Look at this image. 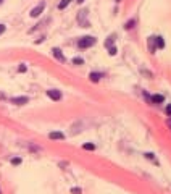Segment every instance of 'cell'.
I'll use <instances>...</instances> for the list:
<instances>
[{
    "mask_svg": "<svg viewBox=\"0 0 171 194\" xmlns=\"http://www.w3.org/2000/svg\"><path fill=\"white\" fill-rule=\"evenodd\" d=\"M5 29H7V28H5V25H0V36H2L3 32H5Z\"/></svg>",
    "mask_w": 171,
    "mask_h": 194,
    "instance_id": "obj_17",
    "label": "cell"
},
{
    "mask_svg": "<svg viewBox=\"0 0 171 194\" xmlns=\"http://www.w3.org/2000/svg\"><path fill=\"white\" fill-rule=\"evenodd\" d=\"M95 44V37L92 36H86V37H81L78 41V47L79 49H87V47H92Z\"/></svg>",
    "mask_w": 171,
    "mask_h": 194,
    "instance_id": "obj_1",
    "label": "cell"
},
{
    "mask_svg": "<svg viewBox=\"0 0 171 194\" xmlns=\"http://www.w3.org/2000/svg\"><path fill=\"white\" fill-rule=\"evenodd\" d=\"M76 2H78V3H82V2H84V0H76Z\"/></svg>",
    "mask_w": 171,
    "mask_h": 194,
    "instance_id": "obj_19",
    "label": "cell"
},
{
    "mask_svg": "<svg viewBox=\"0 0 171 194\" xmlns=\"http://www.w3.org/2000/svg\"><path fill=\"white\" fill-rule=\"evenodd\" d=\"M69 3H71V0H61V2L58 3V8H60V10H63V8H66Z\"/></svg>",
    "mask_w": 171,
    "mask_h": 194,
    "instance_id": "obj_11",
    "label": "cell"
},
{
    "mask_svg": "<svg viewBox=\"0 0 171 194\" xmlns=\"http://www.w3.org/2000/svg\"><path fill=\"white\" fill-rule=\"evenodd\" d=\"M153 39H155V45L158 47V49H163V47H165V41H163V37H158V36H155Z\"/></svg>",
    "mask_w": 171,
    "mask_h": 194,
    "instance_id": "obj_9",
    "label": "cell"
},
{
    "mask_svg": "<svg viewBox=\"0 0 171 194\" xmlns=\"http://www.w3.org/2000/svg\"><path fill=\"white\" fill-rule=\"evenodd\" d=\"M115 2H121V0H115Z\"/></svg>",
    "mask_w": 171,
    "mask_h": 194,
    "instance_id": "obj_21",
    "label": "cell"
},
{
    "mask_svg": "<svg viewBox=\"0 0 171 194\" xmlns=\"http://www.w3.org/2000/svg\"><path fill=\"white\" fill-rule=\"evenodd\" d=\"M27 100H29V99L27 97H13L11 99V104H16V105H24V104H27Z\"/></svg>",
    "mask_w": 171,
    "mask_h": 194,
    "instance_id": "obj_5",
    "label": "cell"
},
{
    "mask_svg": "<svg viewBox=\"0 0 171 194\" xmlns=\"http://www.w3.org/2000/svg\"><path fill=\"white\" fill-rule=\"evenodd\" d=\"M82 61H84L82 58H73V63H74V65H81Z\"/></svg>",
    "mask_w": 171,
    "mask_h": 194,
    "instance_id": "obj_15",
    "label": "cell"
},
{
    "mask_svg": "<svg viewBox=\"0 0 171 194\" xmlns=\"http://www.w3.org/2000/svg\"><path fill=\"white\" fill-rule=\"evenodd\" d=\"M165 112H166V115H168V117H171V104H169L168 107H166V110H165Z\"/></svg>",
    "mask_w": 171,
    "mask_h": 194,
    "instance_id": "obj_16",
    "label": "cell"
},
{
    "mask_svg": "<svg viewBox=\"0 0 171 194\" xmlns=\"http://www.w3.org/2000/svg\"><path fill=\"white\" fill-rule=\"evenodd\" d=\"M150 100L153 102V104H163L165 97H163V96H160V94H155V96H152V97H150Z\"/></svg>",
    "mask_w": 171,
    "mask_h": 194,
    "instance_id": "obj_7",
    "label": "cell"
},
{
    "mask_svg": "<svg viewBox=\"0 0 171 194\" xmlns=\"http://www.w3.org/2000/svg\"><path fill=\"white\" fill-rule=\"evenodd\" d=\"M47 96H49L52 100H60V99H61V92L56 91V89H50V91H47Z\"/></svg>",
    "mask_w": 171,
    "mask_h": 194,
    "instance_id": "obj_3",
    "label": "cell"
},
{
    "mask_svg": "<svg viewBox=\"0 0 171 194\" xmlns=\"http://www.w3.org/2000/svg\"><path fill=\"white\" fill-rule=\"evenodd\" d=\"M50 139H65V134L60 133V131H52V133L49 134Z\"/></svg>",
    "mask_w": 171,
    "mask_h": 194,
    "instance_id": "obj_6",
    "label": "cell"
},
{
    "mask_svg": "<svg viewBox=\"0 0 171 194\" xmlns=\"http://www.w3.org/2000/svg\"><path fill=\"white\" fill-rule=\"evenodd\" d=\"M84 149H87V150H94V149H95V146H94V144H84Z\"/></svg>",
    "mask_w": 171,
    "mask_h": 194,
    "instance_id": "obj_14",
    "label": "cell"
},
{
    "mask_svg": "<svg viewBox=\"0 0 171 194\" xmlns=\"http://www.w3.org/2000/svg\"><path fill=\"white\" fill-rule=\"evenodd\" d=\"M134 23H136V20H131L129 23H126V25H124V26H126V29H131V28L134 26Z\"/></svg>",
    "mask_w": 171,
    "mask_h": 194,
    "instance_id": "obj_13",
    "label": "cell"
},
{
    "mask_svg": "<svg viewBox=\"0 0 171 194\" xmlns=\"http://www.w3.org/2000/svg\"><path fill=\"white\" fill-rule=\"evenodd\" d=\"M149 49H150V52H155V49H156L155 39H153V37H150V39H149Z\"/></svg>",
    "mask_w": 171,
    "mask_h": 194,
    "instance_id": "obj_12",
    "label": "cell"
},
{
    "mask_svg": "<svg viewBox=\"0 0 171 194\" xmlns=\"http://www.w3.org/2000/svg\"><path fill=\"white\" fill-rule=\"evenodd\" d=\"M86 15H87V12L86 10H82V12H79V15H78V21H79V25L81 26H89V23H87V20H86Z\"/></svg>",
    "mask_w": 171,
    "mask_h": 194,
    "instance_id": "obj_4",
    "label": "cell"
},
{
    "mask_svg": "<svg viewBox=\"0 0 171 194\" xmlns=\"http://www.w3.org/2000/svg\"><path fill=\"white\" fill-rule=\"evenodd\" d=\"M11 163H13V165H18V163H21V159H13V160H11Z\"/></svg>",
    "mask_w": 171,
    "mask_h": 194,
    "instance_id": "obj_18",
    "label": "cell"
},
{
    "mask_svg": "<svg viewBox=\"0 0 171 194\" xmlns=\"http://www.w3.org/2000/svg\"><path fill=\"white\" fill-rule=\"evenodd\" d=\"M89 78H91V81H92V83H97V81H100L102 74H100V73H95V71H94V73H91V74H89Z\"/></svg>",
    "mask_w": 171,
    "mask_h": 194,
    "instance_id": "obj_10",
    "label": "cell"
},
{
    "mask_svg": "<svg viewBox=\"0 0 171 194\" xmlns=\"http://www.w3.org/2000/svg\"><path fill=\"white\" fill-rule=\"evenodd\" d=\"M52 52H53V55H55V58H56V60H60V61H65V55L61 54V50H60V49H53Z\"/></svg>",
    "mask_w": 171,
    "mask_h": 194,
    "instance_id": "obj_8",
    "label": "cell"
},
{
    "mask_svg": "<svg viewBox=\"0 0 171 194\" xmlns=\"http://www.w3.org/2000/svg\"><path fill=\"white\" fill-rule=\"evenodd\" d=\"M44 8H45V3H44V2H40L36 8H32V10H31V16H32V18H37L42 12H44Z\"/></svg>",
    "mask_w": 171,
    "mask_h": 194,
    "instance_id": "obj_2",
    "label": "cell"
},
{
    "mask_svg": "<svg viewBox=\"0 0 171 194\" xmlns=\"http://www.w3.org/2000/svg\"><path fill=\"white\" fill-rule=\"evenodd\" d=\"M2 3H3V0H0V5H2Z\"/></svg>",
    "mask_w": 171,
    "mask_h": 194,
    "instance_id": "obj_20",
    "label": "cell"
}]
</instances>
